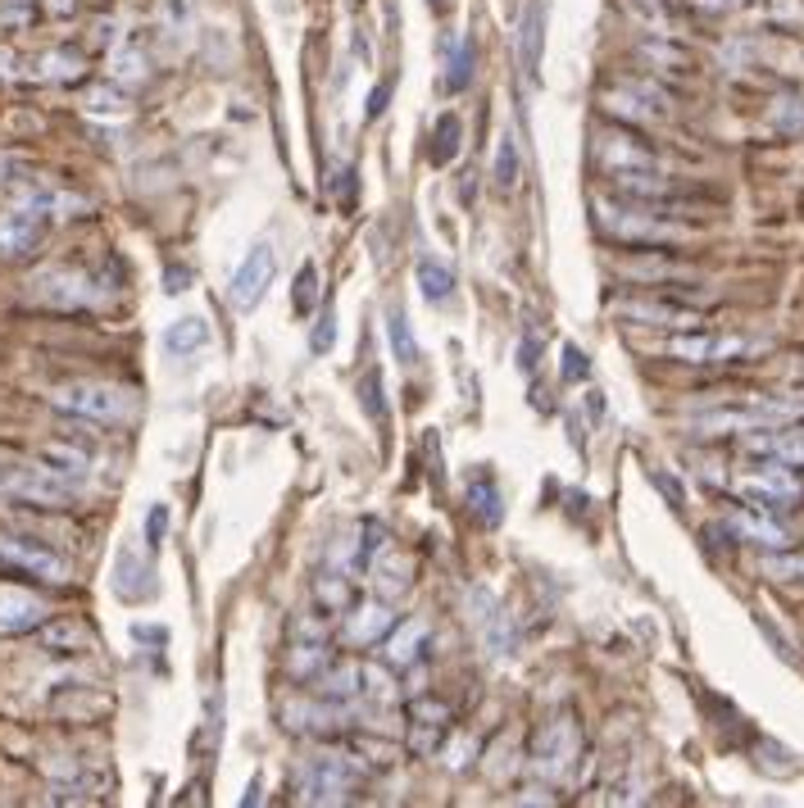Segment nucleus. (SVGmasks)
<instances>
[{
    "label": "nucleus",
    "instance_id": "obj_40",
    "mask_svg": "<svg viewBox=\"0 0 804 808\" xmlns=\"http://www.w3.org/2000/svg\"><path fill=\"white\" fill-rule=\"evenodd\" d=\"M318 264L314 259H305L301 268H296V282H292V309L305 318V314H314L318 309Z\"/></svg>",
    "mask_w": 804,
    "mask_h": 808
},
{
    "label": "nucleus",
    "instance_id": "obj_42",
    "mask_svg": "<svg viewBox=\"0 0 804 808\" xmlns=\"http://www.w3.org/2000/svg\"><path fill=\"white\" fill-rule=\"evenodd\" d=\"M391 554V532H386V523H378V518H364L360 523V559H364V568H373L378 559H386Z\"/></svg>",
    "mask_w": 804,
    "mask_h": 808
},
{
    "label": "nucleus",
    "instance_id": "obj_54",
    "mask_svg": "<svg viewBox=\"0 0 804 808\" xmlns=\"http://www.w3.org/2000/svg\"><path fill=\"white\" fill-rule=\"evenodd\" d=\"M537 355H541V341L532 336L528 345H519V368H528V373H532V368H537Z\"/></svg>",
    "mask_w": 804,
    "mask_h": 808
},
{
    "label": "nucleus",
    "instance_id": "obj_11",
    "mask_svg": "<svg viewBox=\"0 0 804 808\" xmlns=\"http://www.w3.org/2000/svg\"><path fill=\"white\" fill-rule=\"evenodd\" d=\"M605 178H609V187H614V196H618V200L659 205V209H668V205L686 200V191H682L673 178H664L659 168H627V173H605Z\"/></svg>",
    "mask_w": 804,
    "mask_h": 808
},
{
    "label": "nucleus",
    "instance_id": "obj_49",
    "mask_svg": "<svg viewBox=\"0 0 804 808\" xmlns=\"http://www.w3.org/2000/svg\"><path fill=\"white\" fill-rule=\"evenodd\" d=\"M46 78H60V82H69V78H78L82 73V65L73 60V55H65V50H55V55H46Z\"/></svg>",
    "mask_w": 804,
    "mask_h": 808
},
{
    "label": "nucleus",
    "instance_id": "obj_15",
    "mask_svg": "<svg viewBox=\"0 0 804 808\" xmlns=\"http://www.w3.org/2000/svg\"><path fill=\"white\" fill-rule=\"evenodd\" d=\"M751 351L755 345L745 336H709V332H682L668 341V355L682 364H727V359H741Z\"/></svg>",
    "mask_w": 804,
    "mask_h": 808
},
{
    "label": "nucleus",
    "instance_id": "obj_16",
    "mask_svg": "<svg viewBox=\"0 0 804 808\" xmlns=\"http://www.w3.org/2000/svg\"><path fill=\"white\" fill-rule=\"evenodd\" d=\"M50 233V214L32 209V205H19L0 218V259H23L41 246V237Z\"/></svg>",
    "mask_w": 804,
    "mask_h": 808
},
{
    "label": "nucleus",
    "instance_id": "obj_24",
    "mask_svg": "<svg viewBox=\"0 0 804 808\" xmlns=\"http://www.w3.org/2000/svg\"><path fill=\"white\" fill-rule=\"evenodd\" d=\"M423 646H428V627L423 622H395L386 637H382V663L386 668H414L423 659Z\"/></svg>",
    "mask_w": 804,
    "mask_h": 808
},
{
    "label": "nucleus",
    "instance_id": "obj_5",
    "mask_svg": "<svg viewBox=\"0 0 804 808\" xmlns=\"http://www.w3.org/2000/svg\"><path fill=\"white\" fill-rule=\"evenodd\" d=\"M28 300H37L41 309L78 314V309H96L105 300V286L87 268H46L28 282Z\"/></svg>",
    "mask_w": 804,
    "mask_h": 808
},
{
    "label": "nucleus",
    "instance_id": "obj_20",
    "mask_svg": "<svg viewBox=\"0 0 804 808\" xmlns=\"http://www.w3.org/2000/svg\"><path fill=\"white\" fill-rule=\"evenodd\" d=\"M314 696L332 700V704H360V690H364V659H332L314 681Z\"/></svg>",
    "mask_w": 804,
    "mask_h": 808
},
{
    "label": "nucleus",
    "instance_id": "obj_29",
    "mask_svg": "<svg viewBox=\"0 0 804 808\" xmlns=\"http://www.w3.org/2000/svg\"><path fill=\"white\" fill-rule=\"evenodd\" d=\"M37 459H41V464H50L60 477H69V482H82L91 473V450L73 445V441H46Z\"/></svg>",
    "mask_w": 804,
    "mask_h": 808
},
{
    "label": "nucleus",
    "instance_id": "obj_13",
    "mask_svg": "<svg viewBox=\"0 0 804 808\" xmlns=\"http://www.w3.org/2000/svg\"><path fill=\"white\" fill-rule=\"evenodd\" d=\"M351 709L355 704H332V700H318V696H292L282 704V722L286 731H301V736H332L351 722Z\"/></svg>",
    "mask_w": 804,
    "mask_h": 808
},
{
    "label": "nucleus",
    "instance_id": "obj_7",
    "mask_svg": "<svg viewBox=\"0 0 804 808\" xmlns=\"http://www.w3.org/2000/svg\"><path fill=\"white\" fill-rule=\"evenodd\" d=\"M273 277H277V250H273V242H255L246 250V259L237 264L233 282H227V305H233L237 314L259 309V300L268 296Z\"/></svg>",
    "mask_w": 804,
    "mask_h": 808
},
{
    "label": "nucleus",
    "instance_id": "obj_34",
    "mask_svg": "<svg viewBox=\"0 0 804 808\" xmlns=\"http://www.w3.org/2000/svg\"><path fill=\"white\" fill-rule=\"evenodd\" d=\"M473 82V41L469 37H450V50H445V91L459 96L469 91Z\"/></svg>",
    "mask_w": 804,
    "mask_h": 808
},
{
    "label": "nucleus",
    "instance_id": "obj_12",
    "mask_svg": "<svg viewBox=\"0 0 804 808\" xmlns=\"http://www.w3.org/2000/svg\"><path fill=\"white\" fill-rule=\"evenodd\" d=\"M572 755H578V727H572L568 718H550L537 727L532 736V768L541 777H563Z\"/></svg>",
    "mask_w": 804,
    "mask_h": 808
},
{
    "label": "nucleus",
    "instance_id": "obj_48",
    "mask_svg": "<svg viewBox=\"0 0 804 808\" xmlns=\"http://www.w3.org/2000/svg\"><path fill=\"white\" fill-rule=\"evenodd\" d=\"M764 572H768V577H777V582L804 577V554H777V559H764Z\"/></svg>",
    "mask_w": 804,
    "mask_h": 808
},
{
    "label": "nucleus",
    "instance_id": "obj_33",
    "mask_svg": "<svg viewBox=\"0 0 804 808\" xmlns=\"http://www.w3.org/2000/svg\"><path fill=\"white\" fill-rule=\"evenodd\" d=\"M622 277H631V282H696L700 273L696 268H686V264H668V259H655V255H646V259H627L622 268H618Z\"/></svg>",
    "mask_w": 804,
    "mask_h": 808
},
{
    "label": "nucleus",
    "instance_id": "obj_21",
    "mask_svg": "<svg viewBox=\"0 0 804 808\" xmlns=\"http://www.w3.org/2000/svg\"><path fill=\"white\" fill-rule=\"evenodd\" d=\"M618 314L627 323H641V327H696L700 314L692 305H677V300H659V296H641V300H618Z\"/></svg>",
    "mask_w": 804,
    "mask_h": 808
},
{
    "label": "nucleus",
    "instance_id": "obj_4",
    "mask_svg": "<svg viewBox=\"0 0 804 808\" xmlns=\"http://www.w3.org/2000/svg\"><path fill=\"white\" fill-rule=\"evenodd\" d=\"M0 495L37 509H69L78 500V482L60 477L50 464H0Z\"/></svg>",
    "mask_w": 804,
    "mask_h": 808
},
{
    "label": "nucleus",
    "instance_id": "obj_36",
    "mask_svg": "<svg viewBox=\"0 0 804 808\" xmlns=\"http://www.w3.org/2000/svg\"><path fill=\"white\" fill-rule=\"evenodd\" d=\"M491 178H496V187H500V191H513V187H519V178H523V168H519V141H513L509 132H504V137H500V146H496Z\"/></svg>",
    "mask_w": 804,
    "mask_h": 808
},
{
    "label": "nucleus",
    "instance_id": "obj_2",
    "mask_svg": "<svg viewBox=\"0 0 804 808\" xmlns=\"http://www.w3.org/2000/svg\"><path fill=\"white\" fill-rule=\"evenodd\" d=\"M596 227L605 237L631 246H668L692 237L686 223H673L659 205H637V200H596Z\"/></svg>",
    "mask_w": 804,
    "mask_h": 808
},
{
    "label": "nucleus",
    "instance_id": "obj_32",
    "mask_svg": "<svg viewBox=\"0 0 804 808\" xmlns=\"http://www.w3.org/2000/svg\"><path fill=\"white\" fill-rule=\"evenodd\" d=\"M310 595H314V604H318V609H327L332 618H341V613H346V609L355 604L351 577H346V572H332V568L314 577V591H310Z\"/></svg>",
    "mask_w": 804,
    "mask_h": 808
},
{
    "label": "nucleus",
    "instance_id": "obj_51",
    "mask_svg": "<svg viewBox=\"0 0 804 808\" xmlns=\"http://www.w3.org/2000/svg\"><path fill=\"white\" fill-rule=\"evenodd\" d=\"M41 6V14H50V19H69V14H78V0H37Z\"/></svg>",
    "mask_w": 804,
    "mask_h": 808
},
{
    "label": "nucleus",
    "instance_id": "obj_37",
    "mask_svg": "<svg viewBox=\"0 0 804 808\" xmlns=\"http://www.w3.org/2000/svg\"><path fill=\"white\" fill-rule=\"evenodd\" d=\"M459 146H464V124H459V114H441L432 132V159L445 168L459 155Z\"/></svg>",
    "mask_w": 804,
    "mask_h": 808
},
{
    "label": "nucleus",
    "instance_id": "obj_52",
    "mask_svg": "<svg viewBox=\"0 0 804 808\" xmlns=\"http://www.w3.org/2000/svg\"><path fill=\"white\" fill-rule=\"evenodd\" d=\"M19 159H10V155H0V187H14L19 183Z\"/></svg>",
    "mask_w": 804,
    "mask_h": 808
},
{
    "label": "nucleus",
    "instance_id": "obj_17",
    "mask_svg": "<svg viewBox=\"0 0 804 808\" xmlns=\"http://www.w3.org/2000/svg\"><path fill=\"white\" fill-rule=\"evenodd\" d=\"M0 559L6 563H14V568H23V572H32V577H41V582H69V563L55 554V550H46V545H37V541H23V536H0Z\"/></svg>",
    "mask_w": 804,
    "mask_h": 808
},
{
    "label": "nucleus",
    "instance_id": "obj_41",
    "mask_svg": "<svg viewBox=\"0 0 804 808\" xmlns=\"http://www.w3.org/2000/svg\"><path fill=\"white\" fill-rule=\"evenodd\" d=\"M414 277H419V292H423L428 300H445V296H454V273H450L445 264H437V259H419Z\"/></svg>",
    "mask_w": 804,
    "mask_h": 808
},
{
    "label": "nucleus",
    "instance_id": "obj_30",
    "mask_svg": "<svg viewBox=\"0 0 804 808\" xmlns=\"http://www.w3.org/2000/svg\"><path fill=\"white\" fill-rule=\"evenodd\" d=\"M23 205H32V209H41V214H87V200L82 196H73V191H65V187H50V183H28L23 187Z\"/></svg>",
    "mask_w": 804,
    "mask_h": 808
},
{
    "label": "nucleus",
    "instance_id": "obj_50",
    "mask_svg": "<svg viewBox=\"0 0 804 808\" xmlns=\"http://www.w3.org/2000/svg\"><path fill=\"white\" fill-rule=\"evenodd\" d=\"M563 377H587V355L578 351V345H563Z\"/></svg>",
    "mask_w": 804,
    "mask_h": 808
},
{
    "label": "nucleus",
    "instance_id": "obj_56",
    "mask_svg": "<svg viewBox=\"0 0 804 808\" xmlns=\"http://www.w3.org/2000/svg\"><path fill=\"white\" fill-rule=\"evenodd\" d=\"M183 282H187V273H183V268H174V273H168V292H174V296H178V292H187Z\"/></svg>",
    "mask_w": 804,
    "mask_h": 808
},
{
    "label": "nucleus",
    "instance_id": "obj_27",
    "mask_svg": "<svg viewBox=\"0 0 804 808\" xmlns=\"http://www.w3.org/2000/svg\"><path fill=\"white\" fill-rule=\"evenodd\" d=\"M209 341H214V327L200 314H187V318L164 327V351L168 355H196V351H205Z\"/></svg>",
    "mask_w": 804,
    "mask_h": 808
},
{
    "label": "nucleus",
    "instance_id": "obj_3",
    "mask_svg": "<svg viewBox=\"0 0 804 808\" xmlns=\"http://www.w3.org/2000/svg\"><path fill=\"white\" fill-rule=\"evenodd\" d=\"M369 781V763L351 749H318V755L305 763L296 799L301 804H346L355 799V790Z\"/></svg>",
    "mask_w": 804,
    "mask_h": 808
},
{
    "label": "nucleus",
    "instance_id": "obj_31",
    "mask_svg": "<svg viewBox=\"0 0 804 808\" xmlns=\"http://www.w3.org/2000/svg\"><path fill=\"white\" fill-rule=\"evenodd\" d=\"M327 663H332L327 641H292V650H286V677H292V681H305V686H310Z\"/></svg>",
    "mask_w": 804,
    "mask_h": 808
},
{
    "label": "nucleus",
    "instance_id": "obj_45",
    "mask_svg": "<svg viewBox=\"0 0 804 808\" xmlns=\"http://www.w3.org/2000/svg\"><path fill=\"white\" fill-rule=\"evenodd\" d=\"M773 128L777 132H804V100L800 96H782L773 109Z\"/></svg>",
    "mask_w": 804,
    "mask_h": 808
},
{
    "label": "nucleus",
    "instance_id": "obj_23",
    "mask_svg": "<svg viewBox=\"0 0 804 808\" xmlns=\"http://www.w3.org/2000/svg\"><path fill=\"white\" fill-rule=\"evenodd\" d=\"M745 450L759 454V459H773V464H795L804 469V427H759L745 436Z\"/></svg>",
    "mask_w": 804,
    "mask_h": 808
},
{
    "label": "nucleus",
    "instance_id": "obj_19",
    "mask_svg": "<svg viewBox=\"0 0 804 808\" xmlns=\"http://www.w3.org/2000/svg\"><path fill=\"white\" fill-rule=\"evenodd\" d=\"M114 595L124 604H141L155 595V568L137 545H124L114 554Z\"/></svg>",
    "mask_w": 804,
    "mask_h": 808
},
{
    "label": "nucleus",
    "instance_id": "obj_14",
    "mask_svg": "<svg viewBox=\"0 0 804 808\" xmlns=\"http://www.w3.org/2000/svg\"><path fill=\"white\" fill-rule=\"evenodd\" d=\"M395 627V613H391V600H369V604H351L336 622V637L341 646L351 650H369V646H382V637Z\"/></svg>",
    "mask_w": 804,
    "mask_h": 808
},
{
    "label": "nucleus",
    "instance_id": "obj_57",
    "mask_svg": "<svg viewBox=\"0 0 804 808\" xmlns=\"http://www.w3.org/2000/svg\"><path fill=\"white\" fill-rule=\"evenodd\" d=\"M428 6H445V0H428Z\"/></svg>",
    "mask_w": 804,
    "mask_h": 808
},
{
    "label": "nucleus",
    "instance_id": "obj_53",
    "mask_svg": "<svg viewBox=\"0 0 804 808\" xmlns=\"http://www.w3.org/2000/svg\"><path fill=\"white\" fill-rule=\"evenodd\" d=\"M386 96H391V82H382V87H373V96H369V109H364V114H369V119H378V114H382V109H386Z\"/></svg>",
    "mask_w": 804,
    "mask_h": 808
},
{
    "label": "nucleus",
    "instance_id": "obj_6",
    "mask_svg": "<svg viewBox=\"0 0 804 808\" xmlns=\"http://www.w3.org/2000/svg\"><path fill=\"white\" fill-rule=\"evenodd\" d=\"M605 114H614V119L631 124V128H650V124H664L668 119V91L646 82V78H627L618 82L614 91L600 96Z\"/></svg>",
    "mask_w": 804,
    "mask_h": 808
},
{
    "label": "nucleus",
    "instance_id": "obj_22",
    "mask_svg": "<svg viewBox=\"0 0 804 808\" xmlns=\"http://www.w3.org/2000/svg\"><path fill=\"white\" fill-rule=\"evenodd\" d=\"M546 14L550 0H528V10L519 19V69L528 82L541 78V50H546Z\"/></svg>",
    "mask_w": 804,
    "mask_h": 808
},
{
    "label": "nucleus",
    "instance_id": "obj_9",
    "mask_svg": "<svg viewBox=\"0 0 804 808\" xmlns=\"http://www.w3.org/2000/svg\"><path fill=\"white\" fill-rule=\"evenodd\" d=\"M454 731V709L437 696H419L410 709H405V740H410V755L414 759H432L437 749L450 740Z\"/></svg>",
    "mask_w": 804,
    "mask_h": 808
},
{
    "label": "nucleus",
    "instance_id": "obj_26",
    "mask_svg": "<svg viewBox=\"0 0 804 808\" xmlns=\"http://www.w3.org/2000/svg\"><path fill=\"white\" fill-rule=\"evenodd\" d=\"M732 532L751 545H764V550H786L791 545V532L777 523V518H764L759 509H736L732 513Z\"/></svg>",
    "mask_w": 804,
    "mask_h": 808
},
{
    "label": "nucleus",
    "instance_id": "obj_46",
    "mask_svg": "<svg viewBox=\"0 0 804 808\" xmlns=\"http://www.w3.org/2000/svg\"><path fill=\"white\" fill-rule=\"evenodd\" d=\"M168 504H150V513H146V545L150 550H159L164 545V536H168Z\"/></svg>",
    "mask_w": 804,
    "mask_h": 808
},
{
    "label": "nucleus",
    "instance_id": "obj_1",
    "mask_svg": "<svg viewBox=\"0 0 804 808\" xmlns=\"http://www.w3.org/2000/svg\"><path fill=\"white\" fill-rule=\"evenodd\" d=\"M46 400H50V410H60L65 418H78L91 427H124L137 418V395L119 382H65Z\"/></svg>",
    "mask_w": 804,
    "mask_h": 808
},
{
    "label": "nucleus",
    "instance_id": "obj_10",
    "mask_svg": "<svg viewBox=\"0 0 804 808\" xmlns=\"http://www.w3.org/2000/svg\"><path fill=\"white\" fill-rule=\"evenodd\" d=\"M736 491L751 500L755 509H795L804 500V482L786 464H768V469H759L751 477H741Z\"/></svg>",
    "mask_w": 804,
    "mask_h": 808
},
{
    "label": "nucleus",
    "instance_id": "obj_39",
    "mask_svg": "<svg viewBox=\"0 0 804 808\" xmlns=\"http://www.w3.org/2000/svg\"><path fill=\"white\" fill-rule=\"evenodd\" d=\"M386 336H391V351H395L400 364H414L419 359V341H414L410 318H405V309H400V305H391V314H386Z\"/></svg>",
    "mask_w": 804,
    "mask_h": 808
},
{
    "label": "nucleus",
    "instance_id": "obj_55",
    "mask_svg": "<svg viewBox=\"0 0 804 808\" xmlns=\"http://www.w3.org/2000/svg\"><path fill=\"white\" fill-rule=\"evenodd\" d=\"M137 641H150V646H164L168 641V627H133Z\"/></svg>",
    "mask_w": 804,
    "mask_h": 808
},
{
    "label": "nucleus",
    "instance_id": "obj_25",
    "mask_svg": "<svg viewBox=\"0 0 804 808\" xmlns=\"http://www.w3.org/2000/svg\"><path fill=\"white\" fill-rule=\"evenodd\" d=\"M46 600L23 587H0V631H32L46 622Z\"/></svg>",
    "mask_w": 804,
    "mask_h": 808
},
{
    "label": "nucleus",
    "instance_id": "obj_18",
    "mask_svg": "<svg viewBox=\"0 0 804 808\" xmlns=\"http://www.w3.org/2000/svg\"><path fill=\"white\" fill-rule=\"evenodd\" d=\"M596 164L605 173H627V168H659L655 150L637 137V132H600L596 137Z\"/></svg>",
    "mask_w": 804,
    "mask_h": 808
},
{
    "label": "nucleus",
    "instance_id": "obj_38",
    "mask_svg": "<svg viewBox=\"0 0 804 808\" xmlns=\"http://www.w3.org/2000/svg\"><path fill=\"white\" fill-rule=\"evenodd\" d=\"M369 572H378L373 577V587H378V595L382 600H395V595H405V587H410V559H378Z\"/></svg>",
    "mask_w": 804,
    "mask_h": 808
},
{
    "label": "nucleus",
    "instance_id": "obj_47",
    "mask_svg": "<svg viewBox=\"0 0 804 808\" xmlns=\"http://www.w3.org/2000/svg\"><path fill=\"white\" fill-rule=\"evenodd\" d=\"M332 341H336V318H332V309H323L318 323H314V332H310V351L314 355H327Z\"/></svg>",
    "mask_w": 804,
    "mask_h": 808
},
{
    "label": "nucleus",
    "instance_id": "obj_43",
    "mask_svg": "<svg viewBox=\"0 0 804 808\" xmlns=\"http://www.w3.org/2000/svg\"><path fill=\"white\" fill-rule=\"evenodd\" d=\"M332 637V613L327 609H310V613H292V641H327Z\"/></svg>",
    "mask_w": 804,
    "mask_h": 808
},
{
    "label": "nucleus",
    "instance_id": "obj_28",
    "mask_svg": "<svg viewBox=\"0 0 804 808\" xmlns=\"http://www.w3.org/2000/svg\"><path fill=\"white\" fill-rule=\"evenodd\" d=\"M41 646L50 654H87L91 631L78 618H50V622H41Z\"/></svg>",
    "mask_w": 804,
    "mask_h": 808
},
{
    "label": "nucleus",
    "instance_id": "obj_44",
    "mask_svg": "<svg viewBox=\"0 0 804 808\" xmlns=\"http://www.w3.org/2000/svg\"><path fill=\"white\" fill-rule=\"evenodd\" d=\"M360 395H364V410H369V418H373V423H386V418H391V414H386L382 373H364V382H360Z\"/></svg>",
    "mask_w": 804,
    "mask_h": 808
},
{
    "label": "nucleus",
    "instance_id": "obj_8",
    "mask_svg": "<svg viewBox=\"0 0 804 808\" xmlns=\"http://www.w3.org/2000/svg\"><path fill=\"white\" fill-rule=\"evenodd\" d=\"M469 618L478 627V641H482L487 654L509 659L513 650H519V627H513V618L504 613V604H500V595L491 587H473L469 591Z\"/></svg>",
    "mask_w": 804,
    "mask_h": 808
},
{
    "label": "nucleus",
    "instance_id": "obj_35",
    "mask_svg": "<svg viewBox=\"0 0 804 808\" xmlns=\"http://www.w3.org/2000/svg\"><path fill=\"white\" fill-rule=\"evenodd\" d=\"M469 509H473V518L482 528H496L500 518H504V500H500V486L496 482H487V477H478L473 486H469Z\"/></svg>",
    "mask_w": 804,
    "mask_h": 808
}]
</instances>
